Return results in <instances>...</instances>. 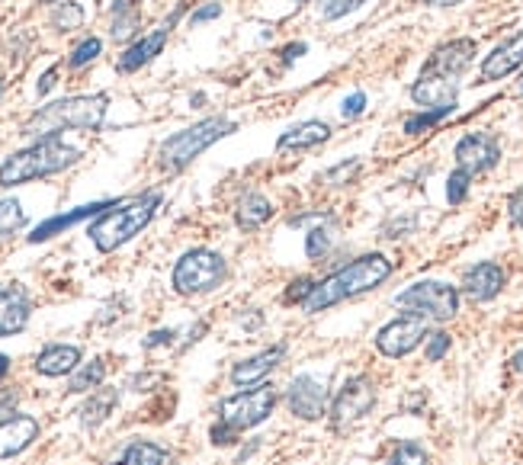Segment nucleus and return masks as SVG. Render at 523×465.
Here are the masks:
<instances>
[{"label": "nucleus", "mask_w": 523, "mask_h": 465, "mask_svg": "<svg viewBox=\"0 0 523 465\" xmlns=\"http://www.w3.org/2000/svg\"><path fill=\"white\" fill-rule=\"evenodd\" d=\"M392 276V260L386 254H363L357 260H350L347 267L334 270L331 276L318 279L312 286V296L305 299V312L318 315L325 308H334L337 302H347V299H357L363 292L382 286L386 279Z\"/></svg>", "instance_id": "1"}, {"label": "nucleus", "mask_w": 523, "mask_h": 465, "mask_svg": "<svg viewBox=\"0 0 523 465\" xmlns=\"http://www.w3.org/2000/svg\"><path fill=\"white\" fill-rule=\"evenodd\" d=\"M161 209V193L148 190L142 196L129 199V203H116L113 209H106L103 215H97L87 228V238L94 241V247L100 254H113L122 244H129L135 235L151 225L155 212Z\"/></svg>", "instance_id": "2"}, {"label": "nucleus", "mask_w": 523, "mask_h": 465, "mask_svg": "<svg viewBox=\"0 0 523 465\" xmlns=\"http://www.w3.org/2000/svg\"><path fill=\"white\" fill-rule=\"evenodd\" d=\"M106 106L110 97L106 93H84V97H65L55 100L49 106H42L33 116L23 122V135L29 138H49L61 135L65 129H81V132H94L103 126L106 119Z\"/></svg>", "instance_id": "3"}, {"label": "nucleus", "mask_w": 523, "mask_h": 465, "mask_svg": "<svg viewBox=\"0 0 523 465\" xmlns=\"http://www.w3.org/2000/svg\"><path fill=\"white\" fill-rule=\"evenodd\" d=\"M81 161V148H74L68 142H61L58 135L49 138H36L33 145L10 154V158L0 164V186H23V183H33L42 177H52L61 174Z\"/></svg>", "instance_id": "4"}, {"label": "nucleus", "mask_w": 523, "mask_h": 465, "mask_svg": "<svg viewBox=\"0 0 523 465\" xmlns=\"http://www.w3.org/2000/svg\"><path fill=\"white\" fill-rule=\"evenodd\" d=\"M235 129H238L235 122L225 119V116H212V119L196 122V126H190V129H180V132H174L171 138H164L161 142L158 167L164 170V174H177V170L193 164L206 148H212L215 142H222V138L232 135Z\"/></svg>", "instance_id": "5"}, {"label": "nucleus", "mask_w": 523, "mask_h": 465, "mask_svg": "<svg viewBox=\"0 0 523 465\" xmlns=\"http://www.w3.org/2000/svg\"><path fill=\"white\" fill-rule=\"evenodd\" d=\"M225 276H228V263L219 251L193 247V251H187L174 263L171 286L180 296H206V292L219 289L225 283Z\"/></svg>", "instance_id": "6"}, {"label": "nucleus", "mask_w": 523, "mask_h": 465, "mask_svg": "<svg viewBox=\"0 0 523 465\" xmlns=\"http://www.w3.org/2000/svg\"><path fill=\"white\" fill-rule=\"evenodd\" d=\"M395 305L405 308L408 315H418L424 321H450L459 312V292L450 283H437V279H421V283L398 292Z\"/></svg>", "instance_id": "7"}, {"label": "nucleus", "mask_w": 523, "mask_h": 465, "mask_svg": "<svg viewBox=\"0 0 523 465\" xmlns=\"http://www.w3.org/2000/svg\"><path fill=\"white\" fill-rule=\"evenodd\" d=\"M276 401H280V395H276V389L267 382L257 385V389H241L235 395H228L219 405V421L225 427H232L235 433L251 430L257 424H264L276 411Z\"/></svg>", "instance_id": "8"}, {"label": "nucleus", "mask_w": 523, "mask_h": 465, "mask_svg": "<svg viewBox=\"0 0 523 465\" xmlns=\"http://www.w3.org/2000/svg\"><path fill=\"white\" fill-rule=\"evenodd\" d=\"M373 405H376L373 382H369L366 376H353V379L344 382V389L334 395L331 408H328V417H331V424L337 430H344L350 424L363 421V417L373 411Z\"/></svg>", "instance_id": "9"}, {"label": "nucleus", "mask_w": 523, "mask_h": 465, "mask_svg": "<svg viewBox=\"0 0 523 465\" xmlns=\"http://www.w3.org/2000/svg\"><path fill=\"white\" fill-rule=\"evenodd\" d=\"M424 337H427V321L418 315H402L376 334V350L389 356V360H402V356L421 347Z\"/></svg>", "instance_id": "10"}, {"label": "nucleus", "mask_w": 523, "mask_h": 465, "mask_svg": "<svg viewBox=\"0 0 523 465\" xmlns=\"http://www.w3.org/2000/svg\"><path fill=\"white\" fill-rule=\"evenodd\" d=\"M286 405L289 411L302 417V421H318V417H325L328 411V389H325V382H318L315 376H296L289 385V392H286Z\"/></svg>", "instance_id": "11"}, {"label": "nucleus", "mask_w": 523, "mask_h": 465, "mask_svg": "<svg viewBox=\"0 0 523 465\" xmlns=\"http://www.w3.org/2000/svg\"><path fill=\"white\" fill-rule=\"evenodd\" d=\"M498 158H501V148L495 138L485 132H472L466 138H459V145H456V167L466 170L469 177L485 174V170L498 164Z\"/></svg>", "instance_id": "12"}, {"label": "nucleus", "mask_w": 523, "mask_h": 465, "mask_svg": "<svg viewBox=\"0 0 523 465\" xmlns=\"http://www.w3.org/2000/svg\"><path fill=\"white\" fill-rule=\"evenodd\" d=\"M475 58V42L472 39H453V42H443L440 49H434L424 61L421 74H434V77H450L456 81L459 74H463Z\"/></svg>", "instance_id": "13"}, {"label": "nucleus", "mask_w": 523, "mask_h": 465, "mask_svg": "<svg viewBox=\"0 0 523 465\" xmlns=\"http://www.w3.org/2000/svg\"><path fill=\"white\" fill-rule=\"evenodd\" d=\"M29 315H33L29 292L20 283H0V337L20 334L29 324Z\"/></svg>", "instance_id": "14"}, {"label": "nucleus", "mask_w": 523, "mask_h": 465, "mask_svg": "<svg viewBox=\"0 0 523 465\" xmlns=\"http://www.w3.org/2000/svg\"><path fill=\"white\" fill-rule=\"evenodd\" d=\"M411 100L424 106V110H443L453 113L456 100H459V84L450 77H434V74H421L411 87Z\"/></svg>", "instance_id": "15"}, {"label": "nucleus", "mask_w": 523, "mask_h": 465, "mask_svg": "<svg viewBox=\"0 0 523 465\" xmlns=\"http://www.w3.org/2000/svg\"><path fill=\"white\" fill-rule=\"evenodd\" d=\"M283 356H286V344H276V347H267V350L248 356V360L235 363L232 385H238V389H254V385H264L270 372L283 363Z\"/></svg>", "instance_id": "16"}, {"label": "nucleus", "mask_w": 523, "mask_h": 465, "mask_svg": "<svg viewBox=\"0 0 523 465\" xmlns=\"http://www.w3.org/2000/svg\"><path fill=\"white\" fill-rule=\"evenodd\" d=\"M177 23V17H171L164 26H158V29H151L148 36H142L138 42H132L126 52L119 55V71L122 74H132V71H138V68H145L148 61H155L161 52H164V45H167V36H171V26Z\"/></svg>", "instance_id": "17"}, {"label": "nucleus", "mask_w": 523, "mask_h": 465, "mask_svg": "<svg viewBox=\"0 0 523 465\" xmlns=\"http://www.w3.org/2000/svg\"><path fill=\"white\" fill-rule=\"evenodd\" d=\"M39 440V421L29 414H13L7 421H0V459L20 456Z\"/></svg>", "instance_id": "18"}, {"label": "nucleus", "mask_w": 523, "mask_h": 465, "mask_svg": "<svg viewBox=\"0 0 523 465\" xmlns=\"http://www.w3.org/2000/svg\"><path fill=\"white\" fill-rule=\"evenodd\" d=\"M507 276L498 263H475V267L466 270L463 276V292L472 299V302H491L504 289Z\"/></svg>", "instance_id": "19"}, {"label": "nucleus", "mask_w": 523, "mask_h": 465, "mask_svg": "<svg viewBox=\"0 0 523 465\" xmlns=\"http://www.w3.org/2000/svg\"><path fill=\"white\" fill-rule=\"evenodd\" d=\"M520 65H523V29H520L517 36L507 39V42H501L498 49L482 61L479 77H482V84H488V81H501V77L514 74Z\"/></svg>", "instance_id": "20"}, {"label": "nucleus", "mask_w": 523, "mask_h": 465, "mask_svg": "<svg viewBox=\"0 0 523 465\" xmlns=\"http://www.w3.org/2000/svg\"><path fill=\"white\" fill-rule=\"evenodd\" d=\"M78 366H81V350L71 347V344H49L36 356V372L39 376H49V379L71 376Z\"/></svg>", "instance_id": "21"}, {"label": "nucleus", "mask_w": 523, "mask_h": 465, "mask_svg": "<svg viewBox=\"0 0 523 465\" xmlns=\"http://www.w3.org/2000/svg\"><path fill=\"white\" fill-rule=\"evenodd\" d=\"M116 203H90V206H81V209H74V212H65V215H52L49 222H42L33 235H29V244H39V241H49L55 235H61L65 228L71 225H78L84 219H94V215H103V209H113Z\"/></svg>", "instance_id": "22"}, {"label": "nucleus", "mask_w": 523, "mask_h": 465, "mask_svg": "<svg viewBox=\"0 0 523 465\" xmlns=\"http://www.w3.org/2000/svg\"><path fill=\"white\" fill-rule=\"evenodd\" d=\"M331 138V126L321 119H309V122H299V126H292L289 132L280 135V142L276 148L280 151H289V148H315V145H325Z\"/></svg>", "instance_id": "23"}, {"label": "nucleus", "mask_w": 523, "mask_h": 465, "mask_svg": "<svg viewBox=\"0 0 523 465\" xmlns=\"http://www.w3.org/2000/svg\"><path fill=\"white\" fill-rule=\"evenodd\" d=\"M116 405H119V392L116 389H94L90 392V398L81 405V424L87 427V430H94V427H100L106 417H110L113 411H116Z\"/></svg>", "instance_id": "24"}, {"label": "nucleus", "mask_w": 523, "mask_h": 465, "mask_svg": "<svg viewBox=\"0 0 523 465\" xmlns=\"http://www.w3.org/2000/svg\"><path fill=\"white\" fill-rule=\"evenodd\" d=\"M270 215H273L270 199L260 193H248V196H241V203L235 209V222L241 231H257L270 222Z\"/></svg>", "instance_id": "25"}, {"label": "nucleus", "mask_w": 523, "mask_h": 465, "mask_svg": "<svg viewBox=\"0 0 523 465\" xmlns=\"http://www.w3.org/2000/svg\"><path fill=\"white\" fill-rule=\"evenodd\" d=\"M142 0H116L113 4V20H110V36L116 42H126L135 36L138 23H142Z\"/></svg>", "instance_id": "26"}, {"label": "nucleus", "mask_w": 523, "mask_h": 465, "mask_svg": "<svg viewBox=\"0 0 523 465\" xmlns=\"http://www.w3.org/2000/svg\"><path fill=\"white\" fill-rule=\"evenodd\" d=\"M106 379V363L103 360H90V363H81L78 369L71 372L68 379V392L71 395H84V392H94L100 389Z\"/></svg>", "instance_id": "27"}, {"label": "nucleus", "mask_w": 523, "mask_h": 465, "mask_svg": "<svg viewBox=\"0 0 523 465\" xmlns=\"http://www.w3.org/2000/svg\"><path fill=\"white\" fill-rule=\"evenodd\" d=\"M167 453L158 446V443H148V440H135L126 446V453H122L119 465H164Z\"/></svg>", "instance_id": "28"}, {"label": "nucleus", "mask_w": 523, "mask_h": 465, "mask_svg": "<svg viewBox=\"0 0 523 465\" xmlns=\"http://www.w3.org/2000/svg\"><path fill=\"white\" fill-rule=\"evenodd\" d=\"M23 225H26V212L17 199H0V241L17 235Z\"/></svg>", "instance_id": "29"}, {"label": "nucleus", "mask_w": 523, "mask_h": 465, "mask_svg": "<svg viewBox=\"0 0 523 465\" xmlns=\"http://www.w3.org/2000/svg\"><path fill=\"white\" fill-rule=\"evenodd\" d=\"M84 23V7L81 4H58L52 13V26L58 33H71V29H81Z\"/></svg>", "instance_id": "30"}, {"label": "nucleus", "mask_w": 523, "mask_h": 465, "mask_svg": "<svg viewBox=\"0 0 523 465\" xmlns=\"http://www.w3.org/2000/svg\"><path fill=\"white\" fill-rule=\"evenodd\" d=\"M331 244H334V231L325 228V225H318L309 231V241H305V254H309V260H318V257H325L331 251Z\"/></svg>", "instance_id": "31"}, {"label": "nucleus", "mask_w": 523, "mask_h": 465, "mask_svg": "<svg viewBox=\"0 0 523 465\" xmlns=\"http://www.w3.org/2000/svg\"><path fill=\"white\" fill-rule=\"evenodd\" d=\"M366 0H318V13L321 20H341L347 13L360 10Z\"/></svg>", "instance_id": "32"}, {"label": "nucleus", "mask_w": 523, "mask_h": 465, "mask_svg": "<svg viewBox=\"0 0 523 465\" xmlns=\"http://www.w3.org/2000/svg\"><path fill=\"white\" fill-rule=\"evenodd\" d=\"M100 52H103V42L97 36H90L68 55V68H84V65H90V61H97Z\"/></svg>", "instance_id": "33"}, {"label": "nucleus", "mask_w": 523, "mask_h": 465, "mask_svg": "<svg viewBox=\"0 0 523 465\" xmlns=\"http://www.w3.org/2000/svg\"><path fill=\"white\" fill-rule=\"evenodd\" d=\"M469 183H472V177L466 174V170L456 167L450 174V180H446V199H450L453 206H459L469 196Z\"/></svg>", "instance_id": "34"}, {"label": "nucleus", "mask_w": 523, "mask_h": 465, "mask_svg": "<svg viewBox=\"0 0 523 465\" xmlns=\"http://www.w3.org/2000/svg\"><path fill=\"white\" fill-rule=\"evenodd\" d=\"M389 465H427V453L418 443H402L389 456Z\"/></svg>", "instance_id": "35"}, {"label": "nucleus", "mask_w": 523, "mask_h": 465, "mask_svg": "<svg viewBox=\"0 0 523 465\" xmlns=\"http://www.w3.org/2000/svg\"><path fill=\"white\" fill-rule=\"evenodd\" d=\"M443 116H450V113H443V110H424V113L411 116V119L405 122V132H408V135H421L424 129H434Z\"/></svg>", "instance_id": "36"}, {"label": "nucleus", "mask_w": 523, "mask_h": 465, "mask_svg": "<svg viewBox=\"0 0 523 465\" xmlns=\"http://www.w3.org/2000/svg\"><path fill=\"white\" fill-rule=\"evenodd\" d=\"M450 334H443V331H434V334H427V363H440L446 353H450Z\"/></svg>", "instance_id": "37"}, {"label": "nucleus", "mask_w": 523, "mask_h": 465, "mask_svg": "<svg viewBox=\"0 0 523 465\" xmlns=\"http://www.w3.org/2000/svg\"><path fill=\"white\" fill-rule=\"evenodd\" d=\"M312 286H315V283H312V279H305V276H302V279H292L289 289H286V302H289V305H296V302L305 305V299L312 296Z\"/></svg>", "instance_id": "38"}, {"label": "nucleus", "mask_w": 523, "mask_h": 465, "mask_svg": "<svg viewBox=\"0 0 523 465\" xmlns=\"http://www.w3.org/2000/svg\"><path fill=\"white\" fill-rule=\"evenodd\" d=\"M209 437H212L215 446H232V443H238V433H235L232 427H225L222 421H219V424H212Z\"/></svg>", "instance_id": "39"}, {"label": "nucleus", "mask_w": 523, "mask_h": 465, "mask_svg": "<svg viewBox=\"0 0 523 465\" xmlns=\"http://www.w3.org/2000/svg\"><path fill=\"white\" fill-rule=\"evenodd\" d=\"M366 110V93H353V97H347L344 100V106H341V113H344V119H357L360 113Z\"/></svg>", "instance_id": "40"}, {"label": "nucleus", "mask_w": 523, "mask_h": 465, "mask_svg": "<svg viewBox=\"0 0 523 465\" xmlns=\"http://www.w3.org/2000/svg\"><path fill=\"white\" fill-rule=\"evenodd\" d=\"M17 401H20V395L13 389H0V421L17 414Z\"/></svg>", "instance_id": "41"}, {"label": "nucleus", "mask_w": 523, "mask_h": 465, "mask_svg": "<svg viewBox=\"0 0 523 465\" xmlns=\"http://www.w3.org/2000/svg\"><path fill=\"white\" fill-rule=\"evenodd\" d=\"M507 215H511V222L517 228H523V186L520 190H514L511 199H507Z\"/></svg>", "instance_id": "42"}, {"label": "nucleus", "mask_w": 523, "mask_h": 465, "mask_svg": "<svg viewBox=\"0 0 523 465\" xmlns=\"http://www.w3.org/2000/svg\"><path fill=\"white\" fill-rule=\"evenodd\" d=\"M174 337H177V331H171V328H164V331H151V334L145 337V350H155V347L174 344Z\"/></svg>", "instance_id": "43"}, {"label": "nucleus", "mask_w": 523, "mask_h": 465, "mask_svg": "<svg viewBox=\"0 0 523 465\" xmlns=\"http://www.w3.org/2000/svg\"><path fill=\"white\" fill-rule=\"evenodd\" d=\"M215 17H222V4H206V7H199L190 20H193V23H209V20H215Z\"/></svg>", "instance_id": "44"}, {"label": "nucleus", "mask_w": 523, "mask_h": 465, "mask_svg": "<svg viewBox=\"0 0 523 465\" xmlns=\"http://www.w3.org/2000/svg\"><path fill=\"white\" fill-rule=\"evenodd\" d=\"M357 170H360V161H353V164L347 161V164H341V167H334L331 174H325V180H328V183H337L341 177H353Z\"/></svg>", "instance_id": "45"}, {"label": "nucleus", "mask_w": 523, "mask_h": 465, "mask_svg": "<svg viewBox=\"0 0 523 465\" xmlns=\"http://www.w3.org/2000/svg\"><path fill=\"white\" fill-rule=\"evenodd\" d=\"M305 52H309V45H305V42H299V45H286V49H283V61L289 65V61H296V58L305 55Z\"/></svg>", "instance_id": "46"}, {"label": "nucleus", "mask_w": 523, "mask_h": 465, "mask_svg": "<svg viewBox=\"0 0 523 465\" xmlns=\"http://www.w3.org/2000/svg\"><path fill=\"white\" fill-rule=\"evenodd\" d=\"M55 77H58V68H49L42 77H39V93H49L55 87Z\"/></svg>", "instance_id": "47"}, {"label": "nucleus", "mask_w": 523, "mask_h": 465, "mask_svg": "<svg viewBox=\"0 0 523 465\" xmlns=\"http://www.w3.org/2000/svg\"><path fill=\"white\" fill-rule=\"evenodd\" d=\"M511 369H514V372H520V376H523V350L511 356Z\"/></svg>", "instance_id": "48"}, {"label": "nucleus", "mask_w": 523, "mask_h": 465, "mask_svg": "<svg viewBox=\"0 0 523 465\" xmlns=\"http://www.w3.org/2000/svg\"><path fill=\"white\" fill-rule=\"evenodd\" d=\"M7 372H10V356H4V353H0V379H4Z\"/></svg>", "instance_id": "49"}, {"label": "nucleus", "mask_w": 523, "mask_h": 465, "mask_svg": "<svg viewBox=\"0 0 523 465\" xmlns=\"http://www.w3.org/2000/svg\"><path fill=\"white\" fill-rule=\"evenodd\" d=\"M430 4H437V7H453V4H463V0H430Z\"/></svg>", "instance_id": "50"}, {"label": "nucleus", "mask_w": 523, "mask_h": 465, "mask_svg": "<svg viewBox=\"0 0 523 465\" xmlns=\"http://www.w3.org/2000/svg\"><path fill=\"white\" fill-rule=\"evenodd\" d=\"M39 4H58V0H39Z\"/></svg>", "instance_id": "51"}, {"label": "nucleus", "mask_w": 523, "mask_h": 465, "mask_svg": "<svg viewBox=\"0 0 523 465\" xmlns=\"http://www.w3.org/2000/svg\"><path fill=\"white\" fill-rule=\"evenodd\" d=\"M0 97H4V81H0Z\"/></svg>", "instance_id": "52"}, {"label": "nucleus", "mask_w": 523, "mask_h": 465, "mask_svg": "<svg viewBox=\"0 0 523 465\" xmlns=\"http://www.w3.org/2000/svg\"><path fill=\"white\" fill-rule=\"evenodd\" d=\"M520 93H523V81H520Z\"/></svg>", "instance_id": "53"}, {"label": "nucleus", "mask_w": 523, "mask_h": 465, "mask_svg": "<svg viewBox=\"0 0 523 465\" xmlns=\"http://www.w3.org/2000/svg\"><path fill=\"white\" fill-rule=\"evenodd\" d=\"M113 465H119V462H113Z\"/></svg>", "instance_id": "54"}]
</instances>
